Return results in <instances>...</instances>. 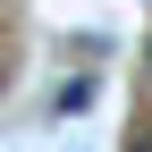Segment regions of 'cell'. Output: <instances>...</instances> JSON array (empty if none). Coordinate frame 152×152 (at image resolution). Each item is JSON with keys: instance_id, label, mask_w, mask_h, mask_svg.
Listing matches in <instances>:
<instances>
[{"instance_id": "obj_3", "label": "cell", "mask_w": 152, "mask_h": 152, "mask_svg": "<svg viewBox=\"0 0 152 152\" xmlns=\"http://www.w3.org/2000/svg\"><path fill=\"white\" fill-rule=\"evenodd\" d=\"M144 85H152V42H144Z\"/></svg>"}, {"instance_id": "obj_4", "label": "cell", "mask_w": 152, "mask_h": 152, "mask_svg": "<svg viewBox=\"0 0 152 152\" xmlns=\"http://www.w3.org/2000/svg\"><path fill=\"white\" fill-rule=\"evenodd\" d=\"M0 93H9V59H0Z\"/></svg>"}, {"instance_id": "obj_1", "label": "cell", "mask_w": 152, "mask_h": 152, "mask_svg": "<svg viewBox=\"0 0 152 152\" xmlns=\"http://www.w3.org/2000/svg\"><path fill=\"white\" fill-rule=\"evenodd\" d=\"M85 102H93V76H68V85L51 93V118H76V110H85Z\"/></svg>"}, {"instance_id": "obj_2", "label": "cell", "mask_w": 152, "mask_h": 152, "mask_svg": "<svg viewBox=\"0 0 152 152\" xmlns=\"http://www.w3.org/2000/svg\"><path fill=\"white\" fill-rule=\"evenodd\" d=\"M127 152H152V127H135V144H127Z\"/></svg>"}]
</instances>
